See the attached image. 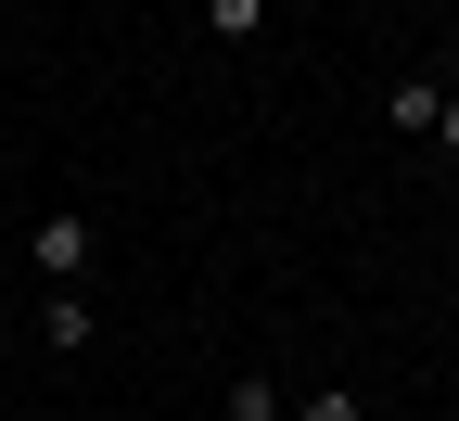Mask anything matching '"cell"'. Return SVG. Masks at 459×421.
Wrapping results in <instances>:
<instances>
[{
  "label": "cell",
  "mask_w": 459,
  "mask_h": 421,
  "mask_svg": "<svg viewBox=\"0 0 459 421\" xmlns=\"http://www.w3.org/2000/svg\"><path fill=\"white\" fill-rule=\"evenodd\" d=\"M434 115H446L434 77H395V90H383V128H395V141H434Z\"/></svg>",
  "instance_id": "2"
},
{
  "label": "cell",
  "mask_w": 459,
  "mask_h": 421,
  "mask_svg": "<svg viewBox=\"0 0 459 421\" xmlns=\"http://www.w3.org/2000/svg\"><path fill=\"white\" fill-rule=\"evenodd\" d=\"M446 90H459V39H446Z\"/></svg>",
  "instance_id": "8"
},
{
  "label": "cell",
  "mask_w": 459,
  "mask_h": 421,
  "mask_svg": "<svg viewBox=\"0 0 459 421\" xmlns=\"http://www.w3.org/2000/svg\"><path fill=\"white\" fill-rule=\"evenodd\" d=\"M294 421H370V408L344 396V383H319V396H294Z\"/></svg>",
  "instance_id": "6"
},
{
  "label": "cell",
  "mask_w": 459,
  "mask_h": 421,
  "mask_svg": "<svg viewBox=\"0 0 459 421\" xmlns=\"http://www.w3.org/2000/svg\"><path fill=\"white\" fill-rule=\"evenodd\" d=\"M204 39H230V51L268 39V0H204Z\"/></svg>",
  "instance_id": "5"
},
{
  "label": "cell",
  "mask_w": 459,
  "mask_h": 421,
  "mask_svg": "<svg viewBox=\"0 0 459 421\" xmlns=\"http://www.w3.org/2000/svg\"><path fill=\"white\" fill-rule=\"evenodd\" d=\"M230 421H294V396H281L268 371H230Z\"/></svg>",
  "instance_id": "4"
},
{
  "label": "cell",
  "mask_w": 459,
  "mask_h": 421,
  "mask_svg": "<svg viewBox=\"0 0 459 421\" xmlns=\"http://www.w3.org/2000/svg\"><path fill=\"white\" fill-rule=\"evenodd\" d=\"M90 332H102L90 294H51V307H39V345H51V357H90Z\"/></svg>",
  "instance_id": "3"
},
{
  "label": "cell",
  "mask_w": 459,
  "mask_h": 421,
  "mask_svg": "<svg viewBox=\"0 0 459 421\" xmlns=\"http://www.w3.org/2000/svg\"><path fill=\"white\" fill-rule=\"evenodd\" d=\"M26 256H39L51 294H77V281H90V217H39V230H26Z\"/></svg>",
  "instance_id": "1"
},
{
  "label": "cell",
  "mask_w": 459,
  "mask_h": 421,
  "mask_svg": "<svg viewBox=\"0 0 459 421\" xmlns=\"http://www.w3.org/2000/svg\"><path fill=\"white\" fill-rule=\"evenodd\" d=\"M434 153H459V90H446V115H434Z\"/></svg>",
  "instance_id": "7"
}]
</instances>
